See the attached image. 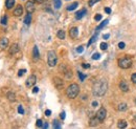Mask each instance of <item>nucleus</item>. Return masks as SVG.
I'll return each mask as SVG.
<instances>
[{"label":"nucleus","instance_id":"nucleus-1","mask_svg":"<svg viewBox=\"0 0 136 129\" xmlns=\"http://www.w3.org/2000/svg\"><path fill=\"white\" fill-rule=\"evenodd\" d=\"M108 89V82L107 80L102 79L97 81L93 86V95L95 97H103Z\"/></svg>","mask_w":136,"mask_h":129},{"label":"nucleus","instance_id":"nucleus-2","mask_svg":"<svg viewBox=\"0 0 136 129\" xmlns=\"http://www.w3.org/2000/svg\"><path fill=\"white\" fill-rule=\"evenodd\" d=\"M79 92H80V87L78 84H75V83L70 84L67 87V89H66V95H67L69 99H74V98H76L79 95Z\"/></svg>","mask_w":136,"mask_h":129},{"label":"nucleus","instance_id":"nucleus-3","mask_svg":"<svg viewBox=\"0 0 136 129\" xmlns=\"http://www.w3.org/2000/svg\"><path fill=\"white\" fill-rule=\"evenodd\" d=\"M117 63H118V66H119L120 68L128 69L132 66V60H131V58H129V57H123V58L118 59Z\"/></svg>","mask_w":136,"mask_h":129},{"label":"nucleus","instance_id":"nucleus-4","mask_svg":"<svg viewBox=\"0 0 136 129\" xmlns=\"http://www.w3.org/2000/svg\"><path fill=\"white\" fill-rule=\"evenodd\" d=\"M47 62H48V65H49L50 67H54V66L57 65L58 57H57L55 51H54V50L48 51V54H47Z\"/></svg>","mask_w":136,"mask_h":129},{"label":"nucleus","instance_id":"nucleus-5","mask_svg":"<svg viewBox=\"0 0 136 129\" xmlns=\"http://www.w3.org/2000/svg\"><path fill=\"white\" fill-rule=\"evenodd\" d=\"M106 116H107V111H106V109H105V107H100L99 109V111L96 112V117L100 121V123L106 119Z\"/></svg>","mask_w":136,"mask_h":129},{"label":"nucleus","instance_id":"nucleus-6","mask_svg":"<svg viewBox=\"0 0 136 129\" xmlns=\"http://www.w3.org/2000/svg\"><path fill=\"white\" fill-rule=\"evenodd\" d=\"M37 82V77L35 75H30L28 78H27L26 82H25V85L26 87H33Z\"/></svg>","mask_w":136,"mask_h":129},{"label":"nucleus","instance_id":"nucleus-7","mask_svg":"<svg viewBox=\"0 0 136 129\" xmlns=\"http://www.w3.org/2000/svg\"><path fill=\"white\" fill-rule=\"evenodd\" d=\"M54 86L57 87L59 90H61L63 87H64V82H63V80L61 78H59V77H55V78H54Z\"/></svg>","mask_w":136,"mask_h":129},{"label":"nucleus","instance_id":"nucleus-8","mask_svg":"<svg viewBox=\"0 0 136 129\" xmlns=\"http://www.w3.org/2000/svg\"><path fill=\"white\" fill-rule=\"evenodd\" d=\"M25 9H26V11L27 13H29V14H33L35 12V3L34 1H27L25 3Z\"/></svg>","mask_w":136,"mask_h":129},{"label":"nucleus","instance_id":"nucleus-9","mask_svg":"<svg viewBox=\"0 0 136 129\" xmlns=\"http://www.w3.org/2000/svg\"><path fill=\"white\" fill-rule=\"evenodd\" d=\"M20 50V47H19V45L17 44V43H14L12 46H10V48H9V55H15V54H17L18 51Z\"/></svg>","mask_w":136,"mask_h":129},{"label":"nucleus","instance_id":"nucleus-10","mask_svg":"<svg viewBox=\"0 0 136 129\" xmlns=\"http://www.w3.org/2000/svg\"><path fill=\"white\" fill-rule=\"evenodd\" d=\"M119 88L121 91H124V92H128L129 91V85H128V83L125 81V80H123V81H120L119 83Z\"/></svg>","mask_w":136,"mask_h":129},{"label":"nucleus","instance_id":"nucleus-11","mask_svg":"<svg viewBox=\"0 0 136 129\" xmlns=\"http://www.w3.org/2000/svg\"><path fill=\"white\" fill-rule=\"evenodd\" d=\"M78 35H79L78 27H71L70 30H69V36H70V38H72V39H75V38L78 37Z\"/></svg>","mask_w":136,"mask_h":129},{"label":"nucleus","instance_id":"nucleus-12","mask_svg":"<svg viewBox=\"0 0 136 129\" xmlns=\"http://www.w3.org/2000/svg\"><path fill=\"white\" fill-rule=\"evenodd\" d=\"M86 13H87V10L86 9H82L81 11H79V12H76V14H75V18L78 19V20H80V19H82L84 16L86 15Z\"/></svg>","mask_w":136,"mask_h":129},{"label":"nucleus","instance_id":"nucleus-13","mask_svg":"<svg viewBox=\"0 0 136 129\" xmlns=\"http://www.w3.org/2000/svg\"><path fill=\"white\" fill-rule=\"evenodd\" d=\"M23 14V8H22V5H17V8L14 10V15L17 16V17H19L21 16Z\"/></svg>","mask_w":136,"mask_h":129},{"label":"nucleus","instance_id":"nucleus-14","mask_svg":"<svg viewBox=\"0 0 136 129\" xmlns=\"http://www.w3.org/2000/svg\"><path fill=\"white\" fill-rule=\"evenodd\" d=\"M40 57V54H39V50H38V46L37 45H35L34 48H33V58H34V60L36 61L38 60Z\"/></svg>","mask_w":136,"mask_h":129},{"label":"nucleus","instance_id":"nucleus-15","mask_svg":"<svg viewBox=\"0 0 136 129\" xmlns=\"http://www.w3.org/2000/svg\"><path fill=\"white\" fill-rule=\"evenodd\" d=\"M8 45H9V39L8 38H1V39H0V47L4 50V48L8 47Z\"/></svg>","mask_w":136,"mask_h":129},{"label":"nucleus","instance_id":"nucleus-16","mask_svg":"<svg viewBox=\"0 0 136 129\" xmlns=\"http://www.w3.org/2000/svg\"><path fill=\"white\" fill-rule=\"evenodd\" d=\"M6 98H8V100L9 101V102H15L16 101V95L12 91H9L8 93H6Z\"/></svg>","mask_w":136,"mask_h":129},{"label":"nucleus","instance_id":"nucleus-17","mask_svg":"<svg viewBox=\"0 0 136 129\" xmlns=\"http://www.w3.org/2000/svg\"><path fill=\"white\" fill-rule=\"evenodd\" d=\"M100 121L97 119V117L95 116L94 118L92 119H90V122H89V124H90V126H96L97 124H100Z\"/></svg>","mask_w":136,"mask_h":129},{"label":"nucleus","instance_id":"nucleus-18","mask_svg":"<svg viewBox=\"0 0 136 129\" xmlns=\"http://www.w3.org/2000/svg\"><path fill=\"white\" fill-rule=\"evenodd\" d=\"M15 4V0H5V8L8 10H10Z\"/></svg>","mask_w":136,"mask_h":129},{"label":"nucleus","instance_id":"nucleus-19","mask_svg":"<svg viewBox=\"0 0 136 129\" xmlns=\"http://www.w3.org/2000/svg\"><path fill=\"white\" fill-rule=\"evenodd\" d=\"M128 126V123L126 122L125 120H120V121H118V123H117V127L118 128H120V129H123V128H126Z\"/></svg>","mask_w":136,"mask_h":129},{"label":"nucleus","instance_id":"nucleus-20","mask_svg":"<svg viewBox=\"0 0 136 129\" xmlns=\"http://www.w3.org/2000/svg\"><path fill=\"white\" fill-rule=\"evenodd\" d=\"M31 22V14L27 13V15L25 16V18H24V23L26 24V25H29Z\"/></svg>","mask_w":136,"mask_h":129},{"label":"nucleus","instance_id":"nucleus-21","mask_svg":"<svg viewBox=\"0 0 136 129\" xmlns=\"http://www.w3.org/2000/svg\"><path fill=\"white\" fill-rule=\"evenodd\" d=\"M78 5H79V3H78V2H73V3H71L70 5H68V6H67V11H69V12L73 11V10H75L76 8H78Z\"/></svg>","mask_w":136,"mask_h":129},{"label":"nucleus","instance_id":"nucleus-22","mask_svg":"<svg viewBox=\"0 0 136 129\" xmlns=\"http://www.w3.org/2000/svg\"><path fill=\"white\" fill-rule=\"evenodd\" d=\"M127 109H128V105L126 103H120L118 105V110L119 111H126Z\"/></svg>","mask_w":136,"mask_h":129},{"label":"nucleus","instance_id":"nucleus-23","mask_svg":"<svg viewBox=\"0 0 136 129\" xmlns=\"http://www.w3.org/2000/svg\"><path fill=\"white\" fill-rule=\"evenodd\" d=\"M57 36H58V38H59V39H65V36H66V34H65V32H64V30H59V32H58V34H57Z\"/></svg>","mask_w":136,"mask_h":129},{"label":"nucleus","instance_id":"nucleus-24","mask_svg":"<svg viewBox=\"0 0 136 129\" xmlns=\"http://www.w3.org/2000/svg\"><path fill=\"white\" fill-rule=\"evenodd\" d=\"M108 22H109V20H108V19H106V20H104V21H103L102 23H100V24L99 26L96 27V30H102V29H103L104 26H106V25H107V24H108Z\"/></svg>","mask_w":136,"mask_h":129},{"label":"nucleus","instance_id":"nucleus-25","mask_svg":"<svg viewBox=\"0 0 136 129\" xmlns=\"http://www.w3.org/2000/svg\"><path fill=\"white\" fill-rule=\"evenodd\" d=\"M54 8L55 9H60L61 8V5H62V2H61V0H54Z\"/></svg>","mask_w":136,"mask_h":129},{"label":"nucleus","instance_id":"nucleus-26","mask_svg":"<svg viewBox=\"0 0 136 129\" xmlns=\"http://www.w3.org/2000/svg\"><path fill=\"white\" fill-rule=\"evenodd\" d=\"M100 50H106L108 48V45H107L106 42H102V43H100Z\"/></svg>","mask_w":136,"mask_h":129},{"label":"nucleus","instance_id":"nucleus-27","mask_svg":"<svg viewBox=\"0 0 136 129\" xmlns=\"http://www.w3.org/2000/svg\"><path fill=\"white\" fill-rule=\"evenodd\" d=\"M78 75H79V78H80V80H81V82H84V80H85V78H86V75L82 74L81 71H79Z\"/></svg>","mask_w":136,"mask_h":129},{"label":"nucleus","instance_id":"nucleus-28","mask_svg":"<svg viewBox=\"0 0 136 129\" xmlns=\"http://www.w3.org/2000/svg\"><path fill=\"white\" fill-rule=\"evenodd\" d=\"M96 38H97V35H96V34L94 35V36H92V38H91V39L89 40V42H88V46H89V45H91V44H92V43L94 42V41L96 40Z\"/></svg>","mask_w":136,"mask_h":129},{"label":"nucleus","instance_id":"nucleus-29","mask_svg":"<svg viewBox=\"0 0 136 129\" xmlns=\"http://www.w3.org/2000/svg\"><path fill=\"white\" fill-rule=\"evenodd\" d=\"M54 128H57V129H59V128H61V124L59 123V121H57V120H54Z\"/></svg>","mask_w":136,"mask_h":129},{"label":"nucleus","instance_id":"nucleus-30","mask_svg":"<svg viewBox=\"0 0 136 129\" xmlns=\"http://www.w3.org/2000/svg\"><path fill=\"white\" fill-rule=\"evenodd\" d=\"M6 23H8V16H3L2 19H1V24H3V25H6Z\"/></svg>","mask_w":136,"mask_h":129},{"label":"nucleus","instance_id":"nucleus-31","mask_svg":"<svg viewBox=\"0 0 136 129\" xmlns=\"http://www.w3.org/2000/svg\"><path fill=\"white\" fill-rule=\"evenodd\" d=\"M100 0H89V2H88V5L89 6H93L95 3H97V2H100Z\"/></svg>","mask_w":136,"mask_h":129},{"label":"nucleus","instance_id":"nucleus-32","mask_svg":"<svg viewBox=\"0 0 136 129\" xmlns=\"http://www.w3.org/2000/svg\"><path fill=\"white\" fill-rule=\"evenodd\" d=\"M36 126L37 127H43V122H42V120H37V122H36Z\"/></svg>","mask_w":136,"mask_h":129},{"label":"nucleus","instance_id":"nucleus-33","mask_svg":"<svg viewBox=\"0 0 136 129\" xmlns=\"http://www.w3.org/2000/svg\"><path fill=\"white\" fill-rule=\"evenodd\" d=\"M100 58V55L99 53L93 54V56H92V59H93V60H99Z\"/></svg>","mask_w":136,"mask_h":129},{"label":"nucleus","instance_id":"nucleus-34","mask_svg":"<svg viewBox=\"0 0 136 129\" xmlns=\"http://www.w3.org/2000/svg\"><path fill=\"white\" fill-rule=\"evenodd\" d=\"M18 112H19L20 114H24V109H23L22 105H19V106H18Z\"/></svg>","mask_w":136,"mask_h":129},{"label":"nucleus","instance_id":"nucleus-35","mask_svg":"<svg viewBox=\"0 0 136 129\" xmlns=\"http://www.w3.org/2000/svg\"><path fill=\"white\" fill-rule=\"evenodd\" d=\"M26 72V69H20V70L18 71V76L19 77H22L24 74H25Z\"/></svg>","mask_w":136,"mask_h":129},{"label":"nucleus","instance_id":"nucleus-36","mask_svg":"<svg viewBox=\"0 0 136 129\" xmlns=\"http://www.w3.org/2000/svg\"><path fill=\"white\" fill-rule=\"evenodd\" d=\"M100 19H102V15H100V14H97V15H95V17H94V20H95V21H100Z\"/></svg>","mask_w":136,"mask_h":129},{"label":"nucleus","instance_id":"nucleus-37","mask_svg":"<svg viewBox=\"0 0 136 129\" xmlns=\"http://www.w3.org/2000/svg\"><path fill=\"white\" fill-rule=\"evenodd\" d=\"M76 51H78L79 54H82L83 51H84V47L83 46H79L78 48H76Z\"/></svg>","mask_w":136,"mask_h":129},{"label":"nucleus","instance_id":"nucleus-38","mask_svg":"<svg viewBox=\"0 0 136 129\" xmlns=\"http://www.w3.org/2000/svg\"><path fill=\"white\" fill-rule=\"evenodd\" d=\"M131 80H132V82H133L134 84H136V74H133L131 76Z\"/></svg>","mask_w":136,"mask_h":129},{"label":"nucleus","instance_id":"nucleus-39","mask_svg":"<svg viewBox=\"0 0 136 129\" xmlns=\"http://www.w3.org/2000/svg\"><path fill=\"white\" fill-rule=\"evenodd\" d=\"M125 46H126V44L124 42H119V43H118V47H119L120 50H124Z\"/></svg>","mask_w":136,"mask_h":129},{"label":"nucleus","instance_id":"nucleus-40","mask_svg":"<svg viewBox=\"0 0 136 129\" xmlns=\"http://www.w3.org/2000/svg\"><path fill=\"white\" fill-rule=\"evenodd\" d=\"M65 117H66V113H65V111H62V112L60 113V118L62 119V120H64V119H65Z\"/></svg>","mask_w":136,"mask_h":129},{"label":"nucleus","instance_id":"nucleus-41","mask_svg":"<svg viewBox=\"0 0 136 129\" xmlns=\"http://www.w3.org/2000/svg\"><path fill=\"white\" fill-rule=\"evenodd\" d=\"M82 66H83L84 68H86V69H87V68H89V67H90V64H88V63H83Z\"/></svg>","mask_w":136,"mask_h":129},{"label":"nucleus","instance_id":"nucleus-42","mask_svg":"<svg viewBox=\"0 0 136 129\" xmlns=\"http://www.w3.org/2000/svg\"><path fill=\"white\" fill-rule=\"evenodd\" d=\"M33 92H34V93L39 92V87H34V88H33Z\"/></svg>","mask_w":136,"mask_h":129},{"label":"nucleus","instance_id":"nucleus-43","mask_svg":"<svg viewBox=\"0 0 136 129\" xmlns=\"http://www.w3.org/2000/svg\"><path fill=\"white\" fill-rule=\"evenodd\" d=\"M105 12L107 14H111V9L110 8H105Z\"/></svg>","mask_w":136,"mask_h":129},{"label":"nucleus","instance_id":"nucleus-44","mask_svg":"<svg viewBox=\"0 0 136 129\" xmlns=\"http://www.w3.org/2000/svg\"><path fill=\"white\" fill-rule=\"evenodd\" d=\"M50 114H51V111L50 110H46V111H45V116H46V117H49Z\"/></svg>","mask_w":136,"mask_h":129},{"label":"nucleus","instance_id":"nucleus-45","mask_svg":"<svg viewBox=\"0 0 136 129\" xmlns=\"http://www.w3.org/2000/svg\"><path fill=\"white\" fill-rule=\"evenodd\" d=\"M109 37H110V35H109V34H106V35H104V36H103L104 39H108Z\"/></svg>","mask_w":136,"mask_h":129},{"label":"nucleus","instance_id":"nucleus-46","mask_svg":"<svg viewBox=\"0 0 136 129\" xmlns=\"http://www.w3.org/2000/svg\"><path fill=\"white\" fill-rule=\"evenodd\" d=\"M43 128H48V124L47 123H44L43 124Z\"/></svg>","mask_w":136,"mask_h":129},{"label":"nucleus","instance_id":"nucleus-47","mask_svg":"<svg viewBox=\"0 0 136 129\" xmlns=\"http://www.w3.org/2000/svg\"><path fill=\"white\" fill-rule=\"evenodd\" d=\"M35 1H36L37 3H42V2L44 1V0H35Z\"/></svg>","mask_w":136,"mask_h":129},{"label":"nucleus","instance_id":"nucleus-48","mask_svg":"<svg viewBox=\"0 0 136 129\" xmlns=\"http://www.w3.org/2000/svg\"><path fill=\"white\" fill-rule=\"evenodd\" d=\"M96 105H97V102H93V103H92V106H93V107H95Z\"/></svg>","mask_w":136,"mask_h":129},{"label":"nucleus","instance_id":"nucleus-49","mask_svg":"<svg viewBox=\"0 0 136 129\" xmlns=\"http://www.w3.org/2000/svg\"><path fill=\"white\" fill-rule=\"evenodd\" d=\"M134 122H135V123H136V114H135V116H134Z\"/></svg>","mask_w":136,"mask_h":129},{"label":"nucleus","instance_id":"nucleus-50","mask_svg":"<svg viewBox=\"0 0 136 129\" xmlns=\"http://www.w3.org/2000/svg\"><path fill=\"white\" fill-rule=\"evenodd\" d=\"M135 103H136V99H135Z\"/></svg>","mask_w":136,"mask_h":129}]
</instances>
